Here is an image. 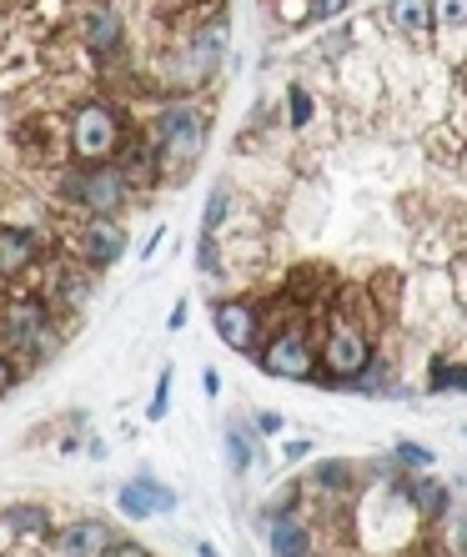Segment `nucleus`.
Returning <instances> with one entry per match:
<instances>
[{"label":"nucleus","instance_id":"obj_1","mask_svg":"<svg viewBox=\"0 0 467 557\" xmlns=\"http://www.w3.org/2000/svg\"><path fill=\"white\" fill-rule=\"evenodd\" d=\"M201 151H207V116L196 106H167L156 116V146H151L156 176L186 182L196 171V161H201Z\"/></svg>","mask_w":467,"mask_h":557},{"label":"nucleus","instance_id":"obj_19","mask_svg":"<svg viewBox=\"0 0 467 557\" xmlns=\"http://www.w3.org/2000/svg\"><path fill=\"white\" fill-rule=\"evenodd\" d=\"M226 462H232V478H247L251 472V437L242 422H226Z\"/></svg>","mask_w":467,"mask_h":557},{"label":"nucleus","instance_id":"obj_10","mask_svg":"<svg viewBox=\"0 0 467 557\" xmlns=\"http://www.w3.org/2000/svg\"><path fill=\"white\" fill-rule=\"evenodd\" d=\"M76 40L91 55H101V61H106V55H116L121 40H126V30H121V11H116V5H91V11L81 15Z\"/></svg>","mask_w":467,"mask_h":557},{"label":"nucleus","instance_id":"obj_12","mask_svg":"<svg viewBox=\"0 0 467 557\" xmlns=\"http://www.w3.org/2000/svg\"><path fill=\"white\" fill-rule=\"evenodd\" d=\"M36 232L30 226H0V282H11V276H26L36 267Z\"/></svg>","mask_w":467,"mask_h":557},{"label":"nucleus","instance_id":"obj_5","mask_svg":"<svg viewBox=\"0 0 467 557\" xmlns=\"http://www.w3.org/2000/svg\"><path fill=\"white\" fill-rule=\"evenodd\" d=\"M51 322L56 311L46 297H11L5 311H0V342L5 351H21V357H40V351L51 347Z\"/></svg>","mask_w":467,"mask_h":557},{"label":"nucleus","instance_id":"obj_25","mask_svg":"<svg viewBox=\"0 0 467 557\" xmlns=\"http://www.w3.org/2000/svg\"><path fill=\"white\" fill-rule=\"evenodd\" d=\"M167 412H171V367L156 376V397H151V407H146V417H151V422H161Z\"/></svg>","mask_w":467,"mask_h":557},{"label":"nucleus","instance_id":"obj_3","mask_svg":"<svg viewBox=\"0 0 467 557\" xmlns=\"http://www.w3.org/2000/svg\"><path fill=\"white\" fill-rule=\"evenodd\" d=\"M121 141H126V116L111 101H86L71 111V131H65V151L76 166H96V161H116Z\"/></svg>","mask_w":467,"mask_h":557},{"label":"nucleus","instance_id":"obj_23","mask_svg":"<svg viewBox=\"0 0 467 557\" xmlns=\"http://www.w3.org/2000/svg\"><path fill=\"white\" fill-rule=\"evenodd\" d=\"M286 111H292V126H311V96L302 86H286Z\"/></svg>","mask_w":467,"mask_h":557},{"label":"nucleus","instance_id":"obj_11","mask_svg":"<svg viewBox=\"0 0 467 557\" xmlns=\"http://www.w3.org/2000/svg\"><path fill=\"white\" fill-rule=\"evenodd\" d=\"M116 507L131 522H146V518H156V512H171V507H176V493L161 487V482H151V478H136L116 493Z\"/></svg>","mask_w":467,"mask_h":557},{"label":"nucleus","instance_id":"obj_21","mask_svg":"<svg viewBox=\"0 0 467 557\" xmlns=\"http://www.w3.org/2000/svg\"><path fill=\"white\" fill-rule=\"evenodd\" d=\"M226 216H232V191H226V186H211L207 216H201V242H217V232H221V221Z\"/></svg>","mask_w":467,"mask_h":557},{"label":"nucleus","instance_id":"obj_28","mask_svg":"<svg viewBox=\"0 0 467 557\" xmlns=\"http://www.w3.org/2000/svg\"><path fill=\"white\" fill-rule=\"evenodd\" d=\"M347 0H311V15H342Z\"/></svg>","mask_w":467,"mask_h":557},{"label":"nucleus","instance_id":"obj_29","mask_svg":"<svg viewBox=\"0 0 467 557\" xmlns=\"http://www.w3.org/2000/svg\"><path fill=\"white\" fill-rule=\"evenodd\" d=\"M186 311H192V307H186V297L176 301V307H171V322H167L171 332H182V326H186Z\"/></svg>","mask_w":467,"mask_h":557},{"label":"nucleus","instance_id":"obj_8","mask_svg":"<svg viewBox=\"0 0 467 557\" xmlns=\"http://www.w3.org/2000/svg\"><path fill=\"white\" fill-rule=\"evenodd\" d=\"M76 251L81 261L91 267V272H106V267H116L121 251H126V232H121L116 216H86L76 232Z\"/></svg>","mask_w":467,"mask_h":557},{"label":"nucleus","instance_id":"obj_17","mask_svg":"<svg viewBox=\"0 0 467 557\" xmlns=\"http://www.w3.org/2000/svg\"><path fill=\"white\" fill-rule=\"evenodd\" d=\"M413 507L422 522H442L447 518V507H453V497H447V487H442L438 478H417L413 482Z\"/></svg>","mask_w":467,"mask_h":557},{"label":"nucleus","instance_id":"obj_13","mask_svg":"<svg viewBox=\"0 0 467 557\" xmlns=\"http://www.w3.org/2000/svg\"><path fill=\"white\" fill-rule=\"evenodd\" d=\"M111 543H116V532H111V522H101V518H81V522H71V528L56 537V547H61L65 557L111 553Z\"/></svg>","mask_w":467,"mask_h":557},{"label":"nucleus","instance_id":"obj_9","mask_svg":"<svg viewBox=\"0 0 467 557\" xmlns=\"http://www.w3.org/2000/svg\"><path fill=\"white\" fill-rule=\"evenodd\" d=\"M261 307L247 297H232V301H217V337L226 342L232 351H257L261 347Z\"/></svg>","mask_w":467,"mask_h":557},{"label":"nucleus","instance_id":"obj_16","mask_svg":"<svg viewBox=\"0 0 467 557\" xmlns=\"http://www.w3.org/2000/svg\"><path fill=\"white\" fill-rule=\"evenodd\" d=\"M392 26L413 40L432 36V0H392Z\"/></svg>","mask_w":467,"mask_h":557},{"label":"nucleus","instance_id":"obj_6","mask_svg":"<svg viewBox=\"0 0 467 557\" xmlns=\"http://www.w3.org/2000/svg\"><path fill=\"white\" fill-rule=\"evenodd\" d=\"M367 357H372V342H367L362 326L347 322V317H332L322 351H317V367H322L327 382H352L367 367Z\"/></svg>","mask_w":467,"mask_h":557},{"label":"nucleus","instance_id":"obj_31","mask_svg":"<svg viewBox=\"0 0 467 557\" xmlns=\"http://www.w3.org/2000/svg\"><path fill=\"white\" fill-rule=\"evenodd\" d=\"M201 392H207V397H217V392H221V376L217 372H201Z\"/></svg>","mask_w":467,"mask_h":557},{"label":"nucleus","instance_id":"obj_15","mask_svg":"<svg viewBox=\"0 0 467 557\" xmlns=\"http://www.w3.org/2000/svg\"><path fill=\"white\" fill-rule=\"evenodd\" d=\"M267 543H272V553L276 557H297V553H307L311 547V528H307V518L302 512H276V518H267Z\"/></svg>","mask_w":467,"mask_h":557},{"label":"nucleus","instance_id":"obj_7","mask_svg":"<svg viewBox=\"0 0 467 557\" xmlns=\"http://www.w3.org/2000/svg\"><path fill=\"white\" fill-rule=\"evenodd\" d=\"M261 351V367L272 376H286V382H302V376H317V347L302 326H282Z\"/></svg>","mask_w":467,"mask_h":557},{"label":"nucleus","instance_id":"obj_26","mask_svg":"<svg viewBox=\"0 0 467 557\" xmlns=\"http://www.w3.org/2000/svg\"><path fill=\"white\" fill-rule=\"evenodd\" d=\"M15 387V351H0V397Z\"/></svg>","mask_w":467,"mask_h":557},{"label":"nucleus","instance_id":"obj_18","mask_svg":"<svg viewBox=\"0 0 467 557\" xmlns=\"http://www.w3.org/2000/svg\"><path fill=\"white\" fill-rule=\"evenodd\" d=\"M5 528L15 532V537H36V532H46L51 528V518H46V507H36V503H21V507H5Z\"/></svg>","mask_w":467,"mask_h":557},{"label":"nucleus","instance_id":"obj_2","mask_svg":"<svg viewBox=\"0 0 467 557\" xmlns=\"http://www.w3.org/2000/svg\"><path fill=\"white\" fill-rule=\"evenodd\" d=\"M56 196H61V207H81L86 216H116L131 201V182L116 161H96V166L71 161V171L56 182Z\"/></svg>","mask_w":467,"mask_h":557},{"label":"nucleus","instance_id":"obj_24","mask_svg":"<svg viewBox=\"0 0 467 557\" xmlns=\"http://www.w3.org/2000/svg\"><path fill=\"white\" fill-rule=\"evenodd\" d=\"M392 457H397L403 467H417V472H428V467H432V453H428V447H417V442H397V447H392Z\"/></svg>","mask_w":467,"mask_h":557},{"label":"nucleus","instance_id":"obj_20","mask_svg":"<svg viewBox=\"0 0 467 557\" xmlns=\"http://www.w3.org/2000/svg\"><path fill=\"white\" fill-rule=\"evenodd\" d=\"M311 487H317V493H347L352 462H337V457H332V462H317L311 467Z\"/></svg>","mask_w":467,"mask_h":557},{"label":"nucleus","instance_id":"obj_22","mask_svg":"<svg viewBox=\"0 0 467 557\" xmlns=\"http://www.w3.org/2000/svg\"><path fill=\"white\" fill-rule=\"evenodd\" d=\"M428 387H432V392L467 387V372H463V362H438V367H432V376H428Z\"/></svg>","mask_w":467,"mask_h":557},{"label":"nucleus","instance_id":"obj_4","mask_svg":"<svg viewBox=\"0 0 467 557\" xmlns=\"http://www.w3.org/2000/svg\"><path fill=\"white\" fill-rule=\"evenodd\" d=\"M221 55H226V21H207V26L192 30V36H186L182 46L167 55V86H171V91L207 86L211 71L221 65Z\"/></svg>","mask_w":467,"mask_h":557},{"label":"nucleus","instance_id":"obj_14","mask_svg":"<svg viewBox=\"0 0 467 557\" xmlns=\"http://www.w3.org/2000/svg\"><path fill=\"white\" fill-rule=\"evenodd\" d=\"M91 267L81 261V267H61V272L51 276V292H46V301H51V311L61 307V311H76V307H86L91 301Z\"/></svg>","mask_w":467,"mask_h":557},{"label":"nucleus","instance_id":"obj_30","mask_svg":"<svg viewBox=\"0 0 467 557\" xmlns=\"http://www.w3.org/2000/svg\"><path fill=\"white\" fill-rule=\"evenodd\" d=\"M257 432H282V417H276V412H261L257 417Z\"/></svg>","mask_w":467,"mask_h":557},{"label":"nucleus","instance_id":"obj_27","mask_svg":"<svg viewBox=\"0 0 467 557\" xmlns=\"http://www.w3.org/2000/svg\"><path fill=\"white\" fill-rule=\"evenodd\" d=\"M432 5H442V21H447V26L463 21V0H432Z\"/></svg>","mask_w":467,"mask_h":557}]
</instances>
